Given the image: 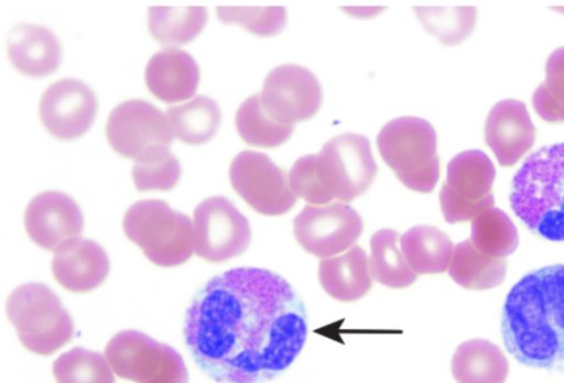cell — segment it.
Instances as JSON below:
<instances>
[{
	"label": "cell",
	"mask_w": 564,
	"mask_h": 383,
	"mask_svg": "<svg viewBox=\"0 0 564 383\" xmlns=\"http://www.w3.org/2000/svg\"><path fill=\"white\" fill-rule=\"evenodd\" d=\"M307 336L304 303L280 275L236 267L194 295L183 340L198 369L218 383H265L281 375Z\"/></svg>",
	"instance_id": "cell-1"
},
{
	"label": "cell",
	"mask_w": 564,
	"mask_h": 383,
	"mask_svg": "<svg viewBox=\"0 0 564 383\" xmlns=\"http://www.w3.org/2000/svg\"><path fill=\"white\" fill-rule=\"evenodd\" d=\"M501 336L519 363L564 372V264L534 270L512 286L503 304Z\"/></svg>",
	"instance_id": "cell-2"
},
{
	"label": "cell",
	"mask_w": 564,
	"mask_h": 383,
	"mask_svg": "<svg viewBox=\"0 0 564 383\" xmlns=\"http://www.w3.org/2000/svg\"><path fill=\"white\" fill-rule=\"evenodd\" d=\"M377 172L369 140L349 132L328 140L318 153L297 158L289 180L296 197L319 206L334 200L348 203L364 195Z\"/></svg>",
	"instance_id": "cell-3"
},
{
	"label": "cell",
	"mask_w": 564,
	"mask_h": 383,
	"mask_svg": "<svg viewBox=\"0 0 564 383\" xmlns=\"http://www.w3.org/2000/svg\"><path fill=\"white\" fill-rule=\"evenodd\" d=\"M509 201L533 234L564 242V142L544 145L516 172Z\"/></svg>",
	"instance_id": "cell-4"
},
{
	"label": "cell",
	"mask_w": 564,
	"mask_h": 383,
	"mask_svg": "<svg viewBox=\"0 0 564 383\" xmlns=\"http://www.w3.org/2000/svg\"><path fill=\"white\" fill-rule=\"evenodd\" d=\"M122 227L127 238L144 256L161 267L185 263L195 250L189 217L161 199L132 204L123 216Z\"/></svg>",
	"instance_id": "cell-5"
},
{
	"label": "cell",
	"mask_w": 564,
	"mask_h": 383,
	"mask_svg": "<svg viewBox=\"0 0 564 383\" xmlns=\"http://www.w3.org/2000/svg\"><path fill=\"white\" fill-rule=\"evenodd\" d=\"M437 139L430 122L417 117L389 121L377 135L383 162L409 189L431 193L440 177Z\"/></svg>",
	"instance_id": "cell-6"
},
{
	"label": "cell",
	"mask_w": 564,
	"mask_h": 383,
	"mask_svg": "<svg viewBox=\"0 0 564 383\" xmlns=\"http://www.w3.org/2000/svg\"><path fill=\"white\" fill-rule=\"evenodd\" d=\"M6 311L20 342L34 354L51 355L73 338L70 315L58 296L42 283L14 288Z\"/></svg>",
	"instance_id": "cell-7"
},
{
	"label": "cell",
	"mask_w": 564,
	"mask_h": 383,
	"mask_svg": "<svg viewBox=\"0 0 564 383\" xmlns=\"http://www.w3.org/2000/svg\"><path fill=\"white\" fill-rule=\"evenodd\" d=\"M116 375L134 383H188L182 355L171 346L138 330L117 332L105 348Z\"/></svg>",
	"instance_id": "cell-8"
},
{
	"label": "cell",
	"mask_w": 564,
	"mask_h": 383,
	"mask_svg": "<svg viewBox=\"0 0 564 383\" xmlns=\"http://www.w3.org/2000/svg\"><path fill=\"white\" fill-rule=\"evenodd\" d=\"M495 178L494 163L482 151L467 150L455 155L440 192L444 219L448 223L466 222L491 209Z\"/></svg>",
	"instance_id": "cell-9"
},
{
	"label": "cell",
	"mask_w": 564,
	"mask_h": 383,
	"mask_svg": "<svg viewBox=\"0 0 564 383\" xmlns=\"http://www.w3.org/2000/svg\"><path fill=\"white\" fill-rule=\"evenodd\" d=\"M193 228L195 253L210 263L241 255L251 241L248 219L224 196L205 198L195 207Z\"/></svg>",
	"instance_id": "cell-10"
},
{
	"label": "cell",
	"mask_w": 564,
	"mask_h": 383,
	"mask_svg": "<svg viewBox=\"0 0 564 383\" xmlns=\"http://www.w3.org/2000/svg\"><path fill=\"white\" fill-rule=\"evenodd\" d=\"M229 180L234 190L264 216L286 214L297 199L285 171L261 152L238 153L230 163Z\"/></svg>",
	"instance_id": "cell-11"
},
{
	"label": "cell",
	"mask_w": 564,
	"mask_h": 383,
	"mask_svg": "<svg viewBox=\"0 0 564 383\" xmlns=\"http://www.w3.org/2000/svg\"><path fill=\"white\" fill-rule=\"evenodd\" d=\"M360 215L345 203L307 205L293 219V233L308 253L326 259L354 247L362 233Z\"/></svg>",
	"instance_id": "cell-12"
},
{
	"label": "cell",
	"mask_w": 564,
	"mask_h": 383,
	"mask_svg": "<svg viewBox=\"0 0 564 383\" xmlns=\"http://www.w3.org/2000/svg\"><path fill=\"white\" fill-rule=\"evenodd\" d=\"M259 96L263 111L273 121L293 127L317 113L322 103V87L311 70L283 64L267 75Z\"/></svg>",
	"instance_id": "cell-13"
},
{
	"label": "cell",
	"mask_w": 564,
	"mask_h": 383,
	"mask_svg": "<svg viewBox=\"0 0 564 383\" xmlns=\"http://www.w3.org/2000/svg\"><path fill=\"white\" fill-rule=\"evenodd\" d=\"M106 136L116 153L134 160L151 145L170 146L174 133L167 116L159 108L147 100L130 99L111 110Z\"/></svg>",
	"instance_id": "cell-14"
},
{
	"label": "cell",
	"mask_w": 564,
	"mask_h": 383,
	"mask_svg": "<svg viewBox=\"0 0 564 383\" xmlns=\"http://www.w3.org/2000/svg\"><path fill=\"white\" fill-rule=\"evenodd\" d=\"M97 99L91 88L77 78H63L51 84L39 103L40 120L45 130L59 140H75L94 123Z\"/></svg>",
	"instance_id": "cell-15"
},
{
	"label": "cell",
	"mask_w": 564,
	"mask_h": 383,
	"mask_svg": "<svg viewBox=\"0 0 564 383\" xmlns=\"http://www.w3.org/2000/svg\"><path fill=\"white\" fill-rule=\"evenodd\" d=\"M23 222L29 238L36 245L54 252L80 237L84 229L79 206L72 197L56 190L33 197L25 208Z\"/></svg>",
	"instance_id": "cell-16"
},
{
	"label": "cell",
	"mask_w": 564,
	"mask_h": 383,
	"mask_svg": "<svg viewBox=\"0 0 564 383\" xmlns=\"http://www.w3.org/2000/svg\"><path fill=\"white\" fill-rule=\"evenodd\" d=\"M535 127L523 101L497 102L485 122V140L501 166L516 165L535 141Z\"/></svg>",
	"instance_id": "cell-17"
},
{
	"label": "cell",
	"mask_w": 564,
	"mask_h": 383,
	"mask_svg": "<svg viewBox=\"0 0 564 383\" xmlns=\"http://www.w3.org/2000/svg\"><path fill=\"white\" fill-rule=\"evenodd\" d=\"M56 282L73 293H87L107 278L110 263L106 251L95 241L75 238L55 251L51 263Z\"/></svg>",
	"instance_id": "cell-18"
},
{
	"label": "cell",
	"mask_w": 564,
	"mask_h": 383,
	"mask_svg": "<svg viewBox=\"0 0 564 383\" xmlns=\"http://www.w3.org/2000/svg\"><path fill=\"white\" fill-rule=\"evenodd\" d=\"M144 81L156 99L166 103L178 102L195 95L199 68L189 53L166 47L154 53L148 61Z\"/></svg>",
	"instance_id": "cell-19"
},
{
	"label": "cell",
	"mask_w": 564,
	"mask_h": 383,
	"mask_svg": "<svg viewBox=\"0 0 564 383\" xmlns=\"http://www.w3.org/2000/svg\"><path fill=\"white\" fill-rule=\"evenodd\" d=\"M8 56L12 66L28 77L54 73L62 58L61 44L47 28L21 23L8 36Z\"/></svg>",
	"instance_id": "cell-20"
},
{
	"label": "cell",
	"mask_w": 564,
	"mask_h": 383,
	"mask_svg": "<svg viewBox=\"0 0 564 383\" xmlns=\"http://www.w3.org/2000/svg\"><path fill=\"white\" fill-rule=\"evenodd\" d=\"M318 278L330 297L354 302L370 291L373 276L367 253L362 248L354 245L343 254L322 259Z\"/></svg>",
	"instance_id": "cell-21"
},
{
	"label": "cell",
	"mask_w": 564,
	"mask_h": 383,
	"mask_svg": "<svg viewBox=\"0 0 564 383\" xmlns=\"http://www.w3.org/2000/svg\"><path fill=\"white\" fill-rule=\"evenodd\" d=\"M509 362L502 350L485 339L460 343L452 359V374L457 383H505Z\"/></svg>",
	"instance_id": "cell-22"
},
{
	"label": "cell",
	"mask_w": 564,
	"mask_h": 383,
	"mask_svg": "<svg viewBox=\"0 0 564 383\" xmlns=\"http://www.w3.org/2000/svg\"><path fill=\"white\" fill-rule=\"evenodd\" d=\"M401 251L417 274L444 273L451 263L454 247L446 233L433 226H415L400 239Z\"/></svg>",
	"instance_id": "cell-23"
},
{
	"label": "cell",
	"mask_w": 564,
	"mask_h": 383,
	"mask_svg": "<svg viewBox=\"0 0 564 383\" xmlns=\"http://www.w3.org/2000/svg\"><path fill=\"white\" fill-rule=\"evenodd\" d=\"M448 275L466 289L485 291L499 286L507 275L506 259L497 260L478 251L470 239L454 247Z\"/></svg>",
	"instance_id": "cell-24"
},
{
	"label": "cell",
	"mask_w": 564,
	"mask_h": 383,
	"mask_svg": "<svg viewBox=\"0 0 564 383\" xmlns=\"http://www.w3.org/2000/svg\"><path fill=\"white\" fill-rule=\"evenodd\" d=\"M166 116L174 135L188 145H203L218 131L221 112L217 101L208 96L198 95L193 99L170 107Z\"/></svg>",
	"instance_id": "cell-25"
},
{
	"label": "cell",
	"mask_w": 564,
	"mask_h": 383,
	"mask_svg": "<svg viewBox=\"0 0 564 383\" xmlns=\"http://www.w3.org/2000/svg\"><path fill=\"white\" fill-rule=\"evenodd\" d=\"M207 22L205 7H150L148 28L163 45H184L196 39Z\"/></svg>",
	"instance_id": "cell-26"
},
{
	"label": "cell",
	"mask_w": 564,
	"mask_h": 383,
	"mask_svg": "<svg viewBox=\"0 0 564 383\" xmlns=\"http://www.w3.org/2000/svg\"><path fill=\"white\" fill-rule=\"evenodd\" d=\"M398 242L399 234L392 229H380L370 239L372 276L390 288L408 287L417 276L399 249Z\"/></svg>",
	"instance_id": "cell-27"
},
{
	"label": "cell",
	"mask_w": 564,
	"mask_h": 383,
	"mask_svg": "<svg viewBox=\"0 0 564 383\" xmlns=\"http://www.w3.org/2000/svg\"><path fill=\"white\" fill-rule=\"evenodd\" d=\"M470 241L481 253L501 260L516 251L519 236L511 218L492 207L471 220Z\"/></svg>",
	"instance_id": "cell-28"
},
{
	"label": "cell",
	"mask_w": 564,
	"mask_h": 383,
	"mask_svg": "<svg viewBox=\"0 0 564 383\" xmlns=\"http://www.w3.org/2000/svg\"><path fill=\"white\" fill-rule=\"evenodd\" d=\"M181 173V163L169 146L155 144L134 158L132 179L138 192H167L177 185Z\"/></svg>",
	"instance_id": "cell-29"
},
{
	"label": "cell",
	"mask_w": 564,
	"mask_h": 383,
	"mask_svg": "<svg viewBox=\"0 0 564 383\" xmlns=\"http://www.w3.org/2000/svg\"><path fill=\"white\" fill-rule=\"evenodd\" d=\"M235 125L242 141L261 147H276L293 133L292 125L278 123L263 111L259 94L241 102L235 116Z\"/></svg>",
	"instance_id": "cell-30"
},
{
	"label": "cell",
	"mask_w": 564,
	"mask_h": 383,
	"mask_svg": "<svg viewBox=\"0 0 564 383\" xmlns=\"http://www.w3.org/2000/svg\"><path fill=\"white\" fill-rule=\"evenodd\" d=\"M414 12L424 29L446 46L466 40L477 19L475 7H419Z\"/></svg>",
	"instance_id": "cell-31"
},
{
	"label": "cell",
	"mask_w": 564,
	"mask_h": 383,
	"mask_svg": "<svg viewBox=\"0 0 564 383\" xmlns=\"http://www.w3.org/2000/svg\"><path fill=\"white\" fill-rule=\"evenodd\" d=\"M56 383H115L113 371L106 357L75 347L62 353L52 365Z\"/></svg>",
	"instance_id": "cell-32"
},
{
	"label": "cell",
	"mask_w": 564,
	"mask_h": 383,
	"mask_svg": "<svg viewBox=\"0 0 564 383\" xmlns=\"http://www.w3.org/2000/svg\"><path fill=\"white\" fill-rule=\"evenodd\" d=\"M532 106L544 121L564 122V46L549 56L545 79L535 88Z\"/></svg>",
	"instance_id": "cell-33"
},
{
	"label": "cell",
	"mask_w": 564,
	"mask_h": 383,
	"mask_svg": "<svg viewBox=\"0 0 564 383\" xmlns=\"http://www.w3.org/2000/svg\"><path fill=\"white\" fill-rule=\"evenodd\" d=\"M216 15L224 24H238L259 36H273L286 24L284 7H217Z\"/></svg>",
	"instance_id": "cell-34"
}]
</instances>
